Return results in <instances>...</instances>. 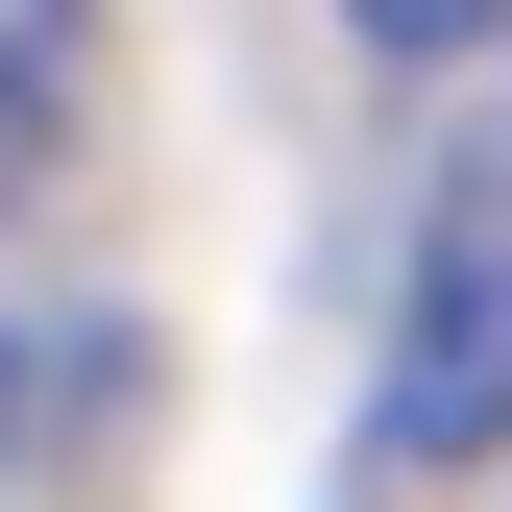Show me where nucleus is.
Listing matches in <instances>:
<instances>
[{
    "label": "nucleus",
    "mask_w": 512,
    "mask_h": 512,
    "mask_svg": "<svg viewBox=\"0 0 512 512\" xmlns=\"http://www.w3.org/2000/svg\"><path fill=\"white\" fill-rule=\"evenodd\" d=\"M391 464H464V439H512V196H464L415 244V317H391Z\"/></svg>",
    "instance_id": "nucleus-1"
},
{
    "label": "nucleus",
    "mask_w": 512,
    "mask_h": 512,
    "mask_svg": "<svg viewBox=\"0 0 512 512\" xmlns=\"http://www.w3.org/2000/svg\"><path fill=\"white\" fill-rule=\"evenodd\" d=\"M74 122H98V0H0V220L74 171Z\"/></svg>",
    "instance_id": "nucleus-2"
},
{
    "label": "nucleus",
    "mask_w": 512,
    "mask_h": 512,
    "mask_svg": "<svg viewBox=\"0 0 512 512\" xmlns=\"http://www.w3.org/2000/svg\"><path fill=\"white\" fill-rule=\"evenodd\" d=\"M98 317H49V293H0V464H74V439H98Z\"/></svg>",
    "instance_id": "nucleus-3"
},
{
    "label": "nucleus",
    "mask_w": 512,
    "mask_h": 512,
    "mask_svg": "<svg viewBox=\"0 0 512 512\" xmlns=\"http://www.w3.org/2000/svg\"><path fill=\"white\" fill-rule=\"evenodd\" d=\"M342 25H366V49H415V74H439V49H488L512 0H342Z\"/></svg>",
    "instance_id": "nucleus-4"
}]
</instances>
